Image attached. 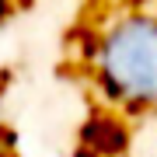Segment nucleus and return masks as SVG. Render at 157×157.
<instances>
[{
    "mask_svg": "<svg viewBox=\"0 0 157 157\" xmlns=\"http://www.w3.org/2000/svg\"><path fill=\"white\" fill-rule=\"evenodd\" d=\"M94 63L108 98L133 108L157 105V17L133 14L115 21L101 39Z\"/></svg>",
    "mask_w": 157,
    "mask_h": 157,
    "instance_id": "1",
    "label": "nucleus"
},
{
    "mask_svg": "<svg viewBox=\"0 0 157 157\" xmlns=\"http://www.w3.org/2000/svg\"><path fill=\"white\" fill-rule=\"evenodd\" d=\"M7 14H11V0H0V21H4Z\"/></svg>",
    "mask_w": 157,
    "mask_h": 157,
    "instance_id": "2",
    "label": "nucleus"
}]
</instances>
